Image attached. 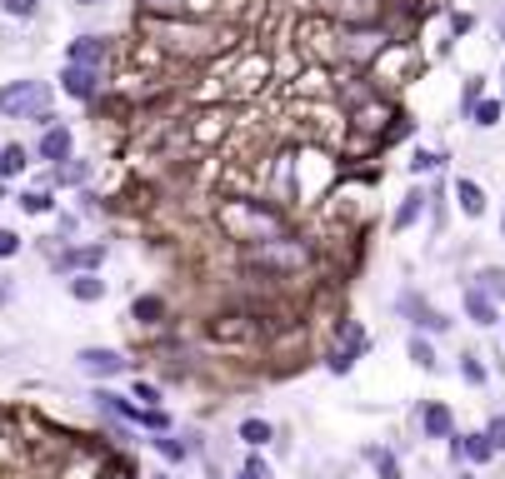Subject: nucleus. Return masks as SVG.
<instances>
[{
  "mask_svg": "<svg viewBox=\"0 0 505 479\" xmlns=\"http://www.w3.org/2000/svg\"><path fill=\"white\" fill-rule=\"evenodd\" d=\"M220 225L230 230V240H240V245H260V240H276V235H285V215L270 210V205L260 200H230L220 205Z\"/></svg>",
  "mask_w": 505,
  "mask_h": 479,
  "instance_id": "2",
  "label": "nucleus"
},
{
  "mask_svg": "<svg viewBox=\"0 0 505 479\" xmlns=\"http://www.w3.org/2000/svg\"><path fill=\"white\" fill-rule=\"evenodd\" d=\"M406 355L416 360V370H426V374H435V370H441V355H435V345H430L426 335H410Z\"/></svg>",
  "mask_w": 505,
  "mask_h": 479,
  "instance_id": "21",
  "label": "nucleus"
},
{
  "mask_svg": "<svg viewBox=\"0 0 505 479\" xmlns=\"http://www.w3.org/2000/svg\"><path fill=\"white\" fill-rule=\"evenodd\" d=\"M465 315H471V325H481V330H491V325H500V305H495L491 295H481L475 285H465Z\"/></svg>",
  "mask_w": 505,
  "mask_h": 479,
  "instance_id": "11",
  "label": "nucleus"
},
{
  "mask_svg": "<svg viewBox=\"0 0 505 479\" xmlns=\"http://www.w3.org/2000/svg\"><path fill=\"white\" fill-rule=\"evenodd\" d=\"M76 5H106V0H76Z\"/></svg>",
  "mask_w": 505,
  "mask_h": 479,
  "instance_id": "36",
  "label": "nucleus"
},
{
  "mask_svg": "<svg viewBox=\"0 0 505 479\" xmlns=\"http://www.w3.org/2000/svg\"><path fill=\"white\" fill-rule=\"evenodd\" d=\"M110 479H136V474H126V469H120V474H110Z\"/></svg>",
  "mask_w": 505,
  "mask_h": 479,
  "instance_id": "38",
  "label": "nucleus"
},
{
  "mask_svg": "<svg viewBox=\"0 0 505 479\" xmlns=\"http://www.w3.org/2000/svg\"><path fill=\"white\" fill-rule=\"evenodd\" d=\"M461 380H465V384H475V390H481V384L491 380V370H485V364L475 360V355H461Z\"/></svg>",
  "mask_w": 505,
  "mask_h": 479,
  "instance_id": "30",
  "label": "nucleus"
},
{
  "mask_svg": "<svg viewBox=\"0 0 505 479\" xmlns=\"http://www.w3.org/2000/svg\"><path fill=\"white\" fill-rule=\"evenodd\" d=\"M315 260L311 240H301V235H276V240H260V245L246 250V265L260 270L266 280H285V275H301L305 265Z\"/></svg>",
  "mask_w": 505,
  "mask_h": 479,
  "instance_id": "1",
  "label": "nucleus"
},
{
  "mask_svg": "<svg viewBox=\"0 0 505 479\" xmlns=\"http://www.w3.org/2000/svg\"><path fill=\"white\" fill-rule=\"evenodd\" d=\"M61 90L76 100H90L100 90V70H86V65H65L61 70Z\"/></svg>",
  "mask_w": 505,
  "mask_h": 479,
  "instance_id": "10",
  "label": "nucleus"
},
{
  "mask_svg": "<svg viewBox=\"0 0 505 479\" xmlns=\"http://www.w3.org/2000/svg\"><path fill=\"white\" fill-rule=\"evenodd\" d=\"M151 15H181V0H140Z\"/></svg>",
  "mask_w": 505,
  "mask_h": 479,
  "instance_id": "34",
  "label": "nucleus"
},
{
  "mask_svg": "<svg viewBox=\"0 0 505 479\" xmlns=\"http://www.w3.org/2000/svg\"><path fill=\"white\" fill-rule=\"evenodd\" d=\"M70 65L100 70V65H106V41H100V35H80V41L70 45Z\"/></svg>",
  "mask_w": 505,
  "mask_h": 479,
  "instance_id": "15",
  "label": "nucleus"
},
{
  "mask_svg": "<svg viewBox=\"0 0 505 479\" xmlns=\"http://www.w3.org/2000/svg\"><path fill=\"white\" fill-rule=\"evenodd\" d=\"M151 449H155V455L165 459V465H185V459L195 455V449L185 445V439L175 435V429H165V435H151Z\"/></svg>",
  "mask_w": 505,
  "mask_h": 479,
  "instance_id": "16",
  "label": "nucleus"
},
{
  "mask_svg": "<svg viewBox=\"0 0 505 479\" xmlns=\"http://www.w3.org/2000/svg\"><path fill=\"white\" fill-rule=\"evenodd\" d=\"M51 106V86L45 80H11L0 86V115L5 120H45Z\"/></svg>",
  "mask_w": 505,
  "mask_h": 479,
  "instance_id": "3",
  "label": "nucleus"
},
{
  "mask_svg": "<svg viewBox=\"0 0 505 479\" xmlns=\"http://www.w3.org/2000/svg\"><path fill=\"white\" fill-rule=\"evenodd\" d=\"M90 400H96V410H100V415H110L116 425H130V419H136V405H130L126 394L106 390V384H96V394H90Z\"/></svg>",
  "mask_w": 505,
  "mask_h": 479,
  "instance_id": "13",
  "label": "nucleus"
},
{
  "mask_svg": "<svg viewBox=\"0 0 505 479\" xmlns=\"http://www.w3.org/2000/svg\"><path fill=\"white\" fill-rule=\"evenodd\" d=\"M455 205H461L471 220H481V215H485V190L475 180H455Z\"/></svg>",
  "mask_w": 505,
  "mask_h": 479,
  "instance_id": "20",
  "label": "nucleus"
},
{
  "mask_svg": "<svg viewBox=\"0 0 505 479\" xmlns=\"http://www.w3.org/2000/svg\"><path fill=\"white\" fill-rule=\"evenodd\" d=\"M21 255V230H5L0 225V260H15Z\"/></svg>",
  "mask_w": 505,
  "mask_h": 479,
  "instance_id": "32",
  "label": "nucleus"
},
{
  "mask_svg": "<svg viewBox=\"0 0 505 479\" xmlns=\"http://www.w3.org/2000/svg\"><path fill=\"white\" fill-rule=\"evenodd\" d=\"M65 290H70V299H80V305H100V299H106V280L100 275H70Z\"/></svg>",
  "mask_w": 505,
  "mask_h": 479,
  "instance_id": "17",
  "label": "nucleus"
},
{
  "mask_svg": "<svg viewBox=\"0 0 505 479\" xmlns=\"http://www.w3.org/2000/svg\"><path fill=\"white\" fill-rule=\"evenodd\" d=\"M500 330H505V315H500Z\"/></svg>",
  "mask_w": 505,
  "mask_h": 479,
  "instance_id": "39",
  "label": "nucleus"
},
{
  "mask_svg": "<svg viewBox=\"0 0 505 479\" xmlns=\"http://www.w3.org/2000/svg\"><path fill=\"white\" fill-rule=\"evenodd\" d=\"M420 435H426V439H451V435H455L451 405H441V400H435V405L420 410Z\"/></svg>",
  "mask_w": 505,
  "mask_h": 479,
  "instance_id": "12",
  "label": "nucleus"
},
{
  "mask_svg": "<svg viewBox=\"0 0 505 479\" xmlns=\"http://www.w3.org/2000/svg\"><path fill=\"white\" fill-rule=\"evenodd\" d=\"M51 180H55V185H86V180H90V165L70 155V160H61V165H55Z\"/></svg>",
  "mask_w": 505,
  "mask_h": 479,
  "instance_id": "24",
  "label": "nucleus"
},
{
  "mask_svg": "<svg viewBox=\"0 0 505 479\" xmlns=\"http://www.w3.org/2000/svg\"><path fill=\"white\" fill-rule=\"evenodd\" d=\"M236 479H250V474H236Z\"/></svg>",
  "mask_w": 505,
  "mask_h": 479,
  "instance_id": "40",
  "label": "nucleus"
},
{
  "mask_svg": "<svg viewBox=\"0 0 505 479\" xmlns=\"http://www.w3.org/2000/svg\"><path fill=\"white\" fill-rule=\"evenodd\" d=\"M396 309L410 319V325H416V335H426V340H430V335H445V330H451V319H445L441 309L430 305V299L420 295V290H400Z\"/></svg>",
  "mask_w": 505,
  "mask_h": 479,
  "instance_id": "5",
  "label": "nucleus"
},
{
  "mask_svg": "<svg viewBox=\"0 0 505 479\" xmlns=\"http://www.w3.org/2000/svg\"><path fill=\"white\" fill-rule=\"evenodd\" d=\"M106 265V245H65L61 255H51V270L55 275H100Z\"/></svg>",
  "mask_w": 505,
  "mask_h": 479,
  "instance_id": "7",
  "label": "nucleus"
},
{
  "mask_svg": "<svg viewBox=\"0 0 505 479\" xmlns=\"http://www.w3.org/2000/svg\"><path fill=\"white\" fill-rule=\"evenodd\" d=\"M5 11L21 15V21H31V15H35V0H5Z\"/></svg>",
  "mask_w": 505,
  "mask_h": 479,
  "instance_id": "35",
  "label": "nucleus"
},
{
  "mask_svg": "<svg viewBox=\"0 0 505 479\" xmlns=\"http://www.w3.org/2000/svg\"><path fill=\"white\" fill-rule=\"evenodd\" d=\"M130 425L145 429V435H165V429H171V415H165V410H140L136 405V419H130Z\"/></svg>",
  "mask_w": 505,
  "mask_h": 479,
  "instance_id": "26",
  "label": "nucleus"
},
{
  "mask_svg": "<svg viewBox=\"0 0 505 479\" xmlns=\"http://www.w3.org/2000/svg\"><path fill=\"white\" fill-rule=\"evenodd\" d=\"M155 479H165V474H155Z\"/></svg>",
  "mask_w": 505,
  "mask_h": 479,
  "instance_id": "41",
  "label": "nucleus"
},
{
  "mask_svg": "<svg viewBox=\"0 0 505 479\" xmlns=\"http://www.w3.org/2000/svg\"><path fill=\"white\" fill-rule=\"evenodd\" d=\"M451 459L461 465V459H471V465H491L495 449L491 439H485V429H475V435H451Z\"/></svg>",
  "mask_w": 505,
  "mask_h": 479,
  "instance_id": "9",
  "label": "nucleus"
},
{
  "mask_svg": "<svg viewBox=\"0 0 505 479\" xmlns=\"http://www.w3.org/2000/svg\"><path fill=\"white\" fill-rule=\"evenodd\" d=\"M426 205H430V195L416 185V190H410L406 200H400V210H396V220H390V225H396V230H410V225H416L420 215H426Z\"/></svg>",
  "mask_w": 505,
  "mask_h": 479,
  "instance_id": "18",
  "label": "nucleus"
},
{
  "mask_svg": "<svg viewBox=\"0 0 505 479\" xmlns=\"http://www.w3.org/2000/svg\"><path fill=\"white\" fill-rule=\"evenodd\" d=\"M15 205H21L25 215H51V210H55V195H51V190H25Z\"/></svg>",
  "mask_w": 505,
  "mask_h": 479,
  "instance_id": "28",
  "label": "nucleus"
},
{
  "mask_svg": "<svg viewBox=\"0 0 505 479\" xmlns=\"http://www.w3.org/2000/svg\"><path fill=\"white\" fill-rule=\"evenodd\" d=\"M485 439H491L495 455H505V415H491V425H485Z\"/></svg>",
  "mask_w": 505,
  "mask_h": 479,
  "instance_id": "31",
  "label": "nucleus"
},
{
  "mask_svg": "<svg viewBox=\"0 0 505 479\" xmlns=\"http://www.w3.org/2000/svg\"><path fill=\"white\" fill-rule=\"evenodd\" d=\"M435 165H441V155H430V150H416V160H410V170L416 175H430Z\"/></svg>",
  "mask_w": 505,
  "mask_h": 479,
  "instance_id": "33",
  "label": "nucleus"
},
{
  "mask_svg": "<svg viewBox=\"0 0 505 479\" xmlns=\"http://www.w3.org/2000/svg\"><path fill=\"white\" fill-rule=\"evenodd\" d=\"M25 165H31V150H25V145H5V150H0V180L25 175Z\"/></svg>",
  "mask_w": 505,
  "mask_h": 479,
  "instance_id": "23",
  "label": "nucleus"
},
{
  "mask_svg": "<svg viewBox=\"0 0 505 479\" xmlns=\"http://www.w3.org/2000/svg\"><path fill=\"white\" fill-rule=\"evenodd\" d=\"M80 374H90V380H116V374H130V360L120 350H110V345H86V350L76 355Z\"/></svg>",
  "mask_w": 505,
  "mask_h": 479,
  "instance_id": "6",
  "label": "nucleus"
},
{
  "mask_svg": "<svg viewBox=\"0 0 505 479\" xmlns=\"http://www.w3.org/2000/svg\"><path fill=\"white\" fill-rule=\"evenodd\" d=\"M370 350V335L360 330V319H341L335 325V345L325 350V370L331 374H351L355 370V360Z\"/></svg>",
  "mask_w": 505,
  "mask_h": 479,
  "instance_id": "4",
  "label": "nucleus"
},
{
  "mask_svg": "<svg viewBox=\"0 0 505 479\" xmlns=\"http://www.w3.org/2000/svg\"><path fill=\"white\" fill-rule=\"evenodd\" d=\"M455 479H475V474H471V469H461V474H455Z\"/></svg>",
  "mask_w": 505,
  "mask_h": 479,
  "instance_id": "37",
  "label": "nucleus"
},
{
  "mask_svg": "<svg viewBox=\"0 0 505 479\" xmlns=\"http://www.w3.org/2000/svg\"><path fill=\"white\" fill-rule=\"evenodd\" d=\"M240 439H246V449H266L270 439H276V425L260 419V415H250V419H240Z\"/></svg>",
  "mask_w": 505,
  "mask_h": 479,
  "instance_id": "19",
  "label": "nucleus"
},
{
  "mask_svg": "<svg viewBox=\"0 0 505 479\" xmlns=\"http://www.w3.org/2000/svg\"><path fill=\"white\" fill-rule=\"evenodd\" d=\"M130 400H140V410H165V394H161V384L140 380V374H136V390H130Z\"/></svg>",
  "mask_w": 505,
  "mask_h": 479,
  "instance_id": "27",
  "label": "nucleus"
},
{
  "mask_svg": "<svg viewBox=\"0 0 505 479\" xmlns=\"http://www.w3.org/2000/svg\"><path fill=\"white\" fill-rule=\"evenodd\" d=\"M475 280H481V285H475V290H481V295H491L495 305H500V299H505V265H485Z\"/></svg>",
  "mask_w": 505,
  "mask_h": 479,
  "instance_id": "25",
  "label": "nucleus"
},
{
  "mask_svg": "<svg viewBox=\"0 0 505 479\" xmlns=\"http://www.w3.org/2000/svg\"><path fill=\"white\" fill-rule=\"evenodd\" d=\"M70 145H76V140H70V130H65V125H51V130L41 135V145H35V150H41V160L61 165V160H70Z\"/></svg>",
  "mask_w": 505,
  "mask_h": 479,
  "instance_id": "14",
  "label": "nucleus"
},
{
  "mask_svg": "<svg viewBox=\"0 0 505 479\" xmlns=\"http://www.w3.org/2000/svg\"><path fill=\"white\" fill-rule=\"evenodd\" d=\"M366 459H370V469H376L380 479H400V459H396V449L370 445V449H366Z\"/></svg>",
  "mask_w": 505,
  "mask_h": 479,
  "instance_id": "22",
  "label": "nucleus"
},
{
  "mask_svg": "<svg viewBox=\"0 0 505 479\" xmlns=\"http://www.w3.org/2000/svg\"><path fill=\"white\" fill-rule=\"evenodd\" d=\"M471 115H475V125H481V130L500 125V100H475V106H471Z\"/></svg>",
  "mask_w": 505,
  "mask_h": 479,
  "instance_id": "29",
  "label": "nucleus"
},
{
  "mask_svg": "<svg viewBox=\"0 0 505 479\" xmlns=\"http://www.w3.org/2000/svg\"><path fill=\"white\" fill-rule=\"evenodd\" d=\"M130 319H136V325H145V330H155V325H165V319H171V299L155 295V290H145V295L130 299Z\"/></svg>",
  "mask_w": 505,
  "mask_h": 479,
  "instance_id": "8",
  "label": "nucleus"
}]
</instances>
